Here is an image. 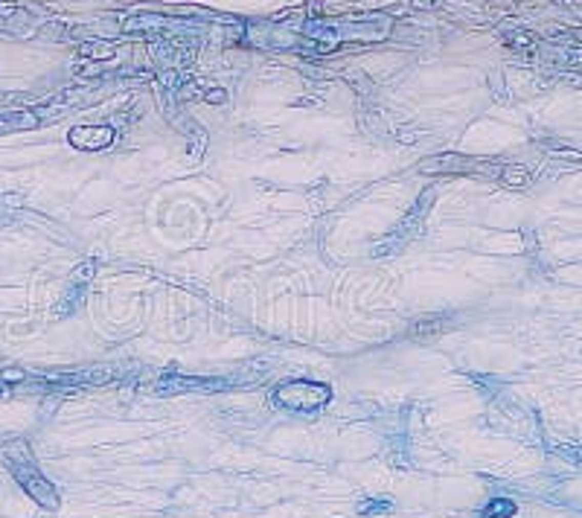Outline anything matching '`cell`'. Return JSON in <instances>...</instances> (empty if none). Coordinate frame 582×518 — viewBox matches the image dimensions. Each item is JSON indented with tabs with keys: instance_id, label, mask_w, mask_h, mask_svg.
Wrapping results in <instances>:
<instances>
[{
	"instance_id": "obj_3",
	"label": "cell",
	"mask_w": 582,
	"mask_h": 518,
	"mask_svg": "<svg viewBox=\"0 0 582 518\" xmlns=\"http://www.w3.org/2000/svg\"><path fill=\"white\" fill-rule=\"evenodd\" d=\"M507 512H512V504H504V501H495L492 507L486 509V515L492 518H507Z\"/></svg>"
},
{
	"instance_id": "obj_2",
	"label": "cell",
	"mask_w": 582,
	"mask_h": 518,
	"mask_svg": "<svg viewBox=\"0 0 582 518\" xmlns=\"http://www.w3.org/2000/svg\"><path fill=\"white\" fill-rule=\"evenodd\" d=\"M70 143L73 146H88V149H99V146L111 143V128L105 125H88V128H73L70 131Z\"/></svg>"
},
{
	"instance_id": "obj_4",
	"label": "cell",
	"mask_w": 582,
	"mask_h": 518,
	"mask_svg": "<svg viewBox=\"0 0 582 518\" xmlns=\"http://www.w3.org/2000/svg\"><path fill=\"white\" fill-rule=\"evenodd\" d=\"M3 378H9V382H18V378H24V373H21V370H6V373H3Z\"/></svg>"
},
{
	"instance_id": "obj_1",
	"label": "cell",
	"mask_w": 582,
	"mask_h": 518,
	"mask_svg": "<svg viewBox=\"0 0 582 518\" xmlns=\"http://www.w3.org/2000/svg\"><path fill=\"white\" fill-rule=\"evenodd\" d=\"M329 399V390L323 384L314 382H288L277 390V402L288 405L294 411H314L317 405H323Z\"/></svg>"
}]
</instances>
